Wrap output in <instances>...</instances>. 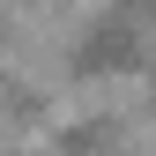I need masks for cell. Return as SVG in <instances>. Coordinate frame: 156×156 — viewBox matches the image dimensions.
I'll return each instance as SVG.
<instances>
[{
	"mask_svg": "<svg viewBox=\"0 0 156 156\" xmlns=\"http://www.w3.org/2000/svg\"><path fill=\"white\" fill-rule=\"evenodd\" d=\"M134 67H141V15L126 0V8H104L74 37V74H134Z\"/></svg>",
	"mask_w": 156,
	"mask_h": 156,
	"instance_id": "1",
	"label": "cell"
},
{
	"mask_svg": "<svg viewBox=\"0 0 156 156\" xmlns=\"http://www.w3.org/2000/svg\"><path fill=\"white\" fill-rule=\"evenodd\" d=\"M60 149L67 156H104L112 149V126H60Z\"/></svg>",
	"mask_w": 156,
	"mask_h": 156,
	"instance_id": "2",
	"label": "cell"
}]
</instances>
